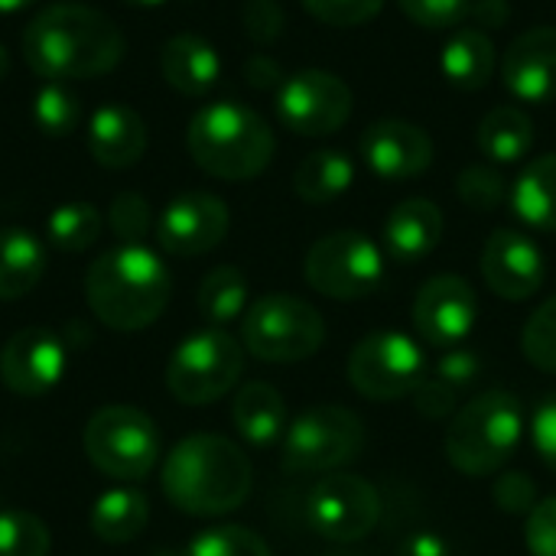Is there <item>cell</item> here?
I'll use <instances>...</instances> for the list:
<instances>
[{
    "label": "cell",
    "instance_id": "obj_1",
    "mask_svg": "<svg viewBox=\"0 0 556 556\" xmlns=\"http://www.w3.org/2000/svg\"><path fill=\"white\" fill-rule=\"evenodd\" d=\"M26 65L46 81L94 78L111 72L124 55L117 23L85 3H52L23 29Z\"/></svg>",
    "mask_w": 556,
    "mask_h": 556
},
{
    "label": "cell",
    "instance_id": "obj_2",
    "mask_svg": "<svg viewBox=\"0 0 556 556\" xmlns=\"http://www.w3.org/2000/svg\"><path fill=\"white\" fill-rule=\"evenodd\" d=\"M254 469L248 453L218 433L179 440L160 469L166 502L189 518H222L238 511L251 495Z\"/></svg>",
    "mask_w": 556,
    "mask_h": 556
},
{
    "label": "cell",
    "instance_id": "obj_3",
    "mask_svg": "<svg viewBox=\"0 0 556 556\" xmlns=\"http://www.w3.org/2000/svg\"><path fill=\"white\" fill-rule=\"evenodd\" d=\"M173 277L147 244H117L91 261L85 300L94 319L114 332H140L169 306Z\"/></svg>",
    "mask_w": 556,
    "mask_h": 556
},
{
    "label": "cell",
    "instance_id": "obj_4",
    "mask_svg": "<svg viewBox=\"0 0 556 556\" xmlns=\"http://www.w3.org/2000/svg\"><path fill=\"white\" fill-rule=\"evenodd\" d=\"M189 156L199 169L225 182H248L274 160L270 124L241 101L205 104L186 130Z\"/></svg>",
    "mask_w": 556,
    "mask_h": 556
},
{
    "label": "cell",
    "instance_id": "obj_5",
    "mask_svg": "<svg viewBox=\"0 0 556 556\" xmlns=\"http://www.w3.org/2000/svg\"><path fill=\"white\" fill-rule=\"evenodd\" d=\"M525 440V407L511 391H485L463 404L446 430V459L463 476H495Z\"/></svg>",
    "mask_w": 556,
    "mask_h": 556
},
{
    "label": "cell",
    "instance_id": "obj_6",
    "mask_svg": "<svg viewBox=\"0 0 556 556\" xmlns=\"http://www.w3.org/2000/svg\"><path fill=\"white\" fill-rule=\"evenodd\" d=\"M326 342L319 309L293 293H267L254 300L241 319V345L261 362L293 365L313 358Z\"/></svg>",
    "mask_w": 556,
    "mask_h": 556
},
{
    "label": "cell",
    "instance_id": "obj_7",
    "mask_svg": "<svg viewBox=\"0 0 556 556\" xmlns=\"http://www.w3.org/2000/svg\"><path fill=\"white\" fill-rule=\"evenodd\" d=\"M81 446L88 463L117 482H140L160 463L156 424L130 404H108L94 410L81 430Z\"/></svg>",
    "mask_w": 556,
    "mask_h": 556
},
{
    "label": "cell",
    "instance_id": "obj_8",
    "mask_svg": "<svg viewBox=\"0 0 556 556\" xmlns=\"http://www.w3.org/2000/svg\"><path fill=\"white\" fill-rule=\"evenodd\" d=\"M365 450V424L355 410L339 404H319L300 414L280 450V466L290 476H329L355 463Z\"/></svg>",
    "mask_w": 556,
    "mask_h": 556
},
{
    "label": "cell",
    "instance_id": "obj_9",
    "mask_svg": "<svg viewBox=\"0 0 556 556\" xmlns=\"http://www.w3.org/2000/svg\"><path fill=\"white\" fill-rule=\"evenodd\" d=\"M244 375V345L225 329L192 332L176 345L166 365V388L186 407L222 401Z\"/></svg>",
    "mask_w": 556,
    "mask_h": 556
},
{
    "label": "cell",
    "instance_id": "obj_10",
    "mask_svg": "<svg viewBox=\"0 0 556 556\" xmlns=\"http://www.w3.org/2000/svg\"><path fill=\"white\" fill-rule=\"evenodd\" d=\"M349 384L378 404L414 397V391L430 375L424 349L404 332H375L362 339L345 365Z\"/></svg>",
    "mask_w": 556,
    "mask_h": 556
},
{
    "label": "cell",
    "instance_id": "obj_11",
    "mask_svg": "<svg viewBox=\"0 0 556 556\" xmlns=\"http://www.w3.org/2000/svg\"><path fill=\"white\" fill-rule=\"evenodd\" d=\"M303 274L329 300H365L384 280V254L362 231H332L309 248Z\"/></svg>",
    "mask_w": 556,
    "mask_h": 556
},
{
    "label": "cell",
    "instance_id": "obj_12",
    "mask_svg": "<svg viewBox=\"0 0 556 556\" xmlns=\"http://www.w3.org/2000/svg\"><path fill=\"white\" fill-rule=\"evenodd\" d=\"M381 521V495L378 489L352 472H329L323 476L306 495V525L313 534L355 544L375 534Z\"/></svg>",
    "mask_w": 556,
    "mask_h": 556
},
{
    "label": "cell",
    "instance_id": "obj_13",
    "mask_svg": "<svg viewBox=\"0 0 556 556\" xmlns=\"http://www.w3.org/2000/svg\"><path fill=\"white\" fill-rule=\"evenodd\" d=\"M277 117L300 137L336 134L352 117V88L326 68L293 72L277 88Z\"/></svg>",
    "mask_w": 556,
    "mask_h": 556
},
{
    "label": "cell",
    "instance_id": "obj_14",
    "mask_svg": "<svg viewBox=\"0 0 556 556\" xmlns=\"http://www.w3.org/2000/svg\"><path fill=\"white\" fill-rule=\"evenodd\" d=\"M479 323V296L459 274L430 277L414 300V326L433 349H456Z\"/></svg>",
    "mask_w": 556,
    "mask_h": 556
},
{
    "label": "cell",
    "instance_id": "obj_15",
    "mask_svg": "<svg viewBox=\"0 0 556 556\" xmlns=\"http://www.w3.org/2000/svg\"><path fill=\"white\" fill-rule=\"evenodd\" d=\"M231 228L228 205L212 192H182L156 218V241L173 257L215 251Z\"/></svg>",
    "mask_w": 556,
    "mask_h": 556
},
{
    "label": "cell",
    "instance_id": "obj_16",
    "mask_svg": "<svg viewBox=\"0 0 556 556\" xmlns=\"http://www.w3.org/2000/svg\"><path fill=\"white\" fill-rule=\"evenodd\" d=\"M68 352L49 329H20L0 349V381L16 397H46L65 375Z\"/></svg>",
    "mask_w": 556,
    "mask_h": 556
},
{
    "label": "cell",
    "instance_id": "obj_17",
    "mask_svg": "<svg viewBox=\"0 0 556 556\" xmlns=\"http://www.w3.org/2000/svg\"><path fill=\"white\" fill-rule=\"evenodd\" d=\"M479 264L489 290L508 303L531 300L547 280V261L541 248L515 228H495L485 238Z\"/></svg>",
    "mask_w": 556,
    "mask_h": 556
},
{
    "label": "cell",
    "instance_id": "obj_18",
    "mask_svg": "<svg viewBox=\"0 0 556 556\" xmlns=\"http://www.w3.org/2000/svg\"><path fill=\"white\" fill-rule=\"evenodd\" d=\"M358 150H362L365 166L378 179H384V182L417 179L433 163V140H430V134L424 127H417L414 121H401V117L375 121L362 134Z\"/></svg>",
    "mask_w": 556,
    "mask_h": 556
},
{
    "label": "cell",
    "instance_id": "obj_19",
    "mask_svg": "<svg viewBox=\"0 0 556 556\" xmlns=\"http://www.w3.org/2000/svg\"><path fill=\"white\" fill-rule=\"evenodd\" d=\"M502 81L511 98L551 104L556 98V26L521 33L502 59Z\"/></svg>",
    "mask_w": 556,
    "mask_h": 556
},
{
    "label": "cell",
    "instance_id": "obj_20",
    "mask_svg": "<svg viewBox=\"0 0 556 556\" xmlns=\"http://www.w3.org/2000/svg\"><path fill=\"white\" fill-rule=\"evenodd\" d=\"M88 150L104 169H127L147 150V124L127 104H104L91 114Z\"/></svg>",
    "mask_w": 556,
    "mask_h": 556
},
{
    "label": "cell",
    "instance_id": "obj_21",
    "mask_svg": "<svg viewBox=\"0 0 556 556\" xmlns=\"http://www.w3.org/2000/svg\"><path fill=\"white\" fill-rule=\"evenodd\" d=\"M482 375V358L466 349H446L443 358L437 362V368L424 378V384L414 391V407L420 417L427 420H446L456 414L463 391H469Z\"/></svg>",
    "mask_w": 556,
    "mask_h": 556
},
{
    "label": "cell",
    "instance_id": "obj_22",
    "mask_svg": "<svg viewBox=\"0 0 556 556\" xmlns=\"http://www.w3.org/2000/svg\"><path fill=\"white\" fill-rule=\"evenodd\" d=\"M443 241V212L433 199H404L384 222V251L401 264H417Z\"/></svg>",
    "mask_w": 556,
    "mask_h": 556
},
{
    "label": "cell",
    "instance_id": "obj_23",
    "mask_svg": "<svg viewBox=\"0 0 556 556\" xmlns=\"http://www.w3.org/2000/svg\"><path fill=\"white\" fill-rule=\"evenodd\" d=\"M160 72L169 88H176L186 98H202L215 88L222 75V55L218 49L195 36V33H179L163 42L160 49Z\"/></svg>",
    "mask_w": 556,
    "mask_h": 556
},
{
    "label": "cell",
    "instance_id": "obj_24",
    "mask_svg": "<svg viewBox=\"0 0 556 556\" xmlns=\"http://www.w3.org/2000/svg\"><path fill=\"white\" fill-rule=\"evenodd\" d=\"M231 420L238 437L254 446V450H267L274 443L283 440L287 433V404L280 397V391L267 381H248L235 401H231Z\"/></svg>",
    "mask_w": 556,
    "mask_h": 556
},
{
    "label": "cell",
    "instance_id": "obj_25",
    "mask_svg": "<svg viewBox=\"0 0 556 556\" xmlns=\"http://www.w3.org/2000/svg\"><path fill=\"white\" fill-rule=\"evenodd\" d=\"M498 65L495 55V42L485 29L479 26H463L456 29L440 55V68L446 75V81L459 91H479L492 81Z\"/></svg>",
    "mask_w": 556,
    "mask_h": 556
},
{
    "label": "cell",
    "instance_id": "obj_26",
    "mask_svg": "<svg viewBox=\"0 0 556 556\" xmlns=\"http://www.w3.org/2000/svg\"><path fill=\"white\" fill-rule=\"evenodd\" d=\"M42 274L46 244L26 228H0V300H23L36 290Z\"/></svg>",
    "mask_w": 556,
    "mask_h": 556
},
{
    "label": "cell",
    "instance_id": "obj_27",
    "mask_svg": "<svg viewBox=\"0 0 556 556\" xmlns=\"http://www.w3.org/2000/svg\"><path fill=\"white\" fill-rule=\"evenodd\" d=\"M476 147L492 166H511L534 147V121L511 104L492 108L476 127Z\"/></svg>",
    "mask_w": 556,
    "mask_h": 556
},
{
    "label": "cell",
    "instance_id": "obj_28",
    "mask_svg": "<svg viewBox=\"0 0 556 556\" xmlns=\"http://www.w3.org/2000/svg\"><path fill=\"white\" fill-rule=\"evenodd\" d=\"M355 182V163L345 150L326 147L300 160L293 173V192L309 205H329L342 199Z\"/></svg>",
    "mask_w": 556,
    "mask_h": 556
},
{
    "label": "cell",
    "instance_id": "obj_29",
    "mask_svg": "<svg viewBox=\"0 0 556 556\" xmlns=\"http://www.w3.org/2000/svg\"><path fill=\"white\" fill-rule=\"evenodd\" d=\"M515 215L534 231H556V153L531 160L515 179L511 192Z\"/></svg>",
    "mask_w": 556,
    "mask_h": 556
},
{
    "label": "cell",
    "instance_id": "obj_30",
    "mask_svg": "<svg viewBox=\"0 0 556 556\" xmlns=\"http://www.w3.org/2000/svg\"><path fill=\"white\" fill-rule=\"evenodd\" d=\"M147 521H150V502L143 492H137L130 485H121V489L98 495L91 518H88L91 534L104 544H114V547L137 541L147 531Z\"/></svg>",
    "mask_w": 556,
    "mask_h": 556
},
{
    "label": "cell",
    "instance_id": "obj_31",
    "mask_svg": "<svg viewBox=\"0 0 556 556\" xmlns=\"http://www.w3.org/2000/svg\"><path fill=\"white\" fill-rule=\"evenodd\" d=\"M195 306L212 329H225L228 323H238L248 313V277L228 264L208 270L199 283Z\"/></svg>",
    "mask_w": 556,
    "mask_h": 556
},
{
    "label": "cell",
    "instance_id": "obj_32",
    "mask_svg": "<svg viewBox=\"0 0 556 556\" xmlns=\"http://www.w3.org/2000/svg\"><path fill=\"white\" fill-rule=\"evenodd\" d=\"M46 238L62 254H81L101 238V212L91 202H65L49 212Z\"/></svg>",
    "mask_w": 556,
    "mask_h": 556
},
{
    "label": "cell",
    "instance_id": "obj_33",
    "mask_svg": "<svg viewBox=\"0 0 556 556\" xmlns=\"http://www.w3.org/2000/svg\"><path fill=\"white\" fill-rule=\"evenodd\" d=\"M81 101L65 81H49L33 98V121L46 137H65L78 127Z\"/></svg>",
    "mask_w": 556,
    "mask_h": 556
},
{
    "label": "cell",
    "instance_id": "obj_34",
    "mask_svg": "<svg viewBox=\"0 0 556 556\" xmlns=\"http://www.w3.org/2000/svg\"><path fill=\"white\" fill-rule=\"evenodd\" d=\"M49 528L23 508L0 511V556H49Z\"/></svg>",
    "mask_w": 556,
    "mask_h": 556
},
{
    "label": "cell",
    "instance_id": "obj_35",
    "mask_svg": "<svg viewBox=\"0 0 556 556\" xmlns=\"http://www.w3.org/2000/svg\"><path fill=\"white\" fill-rule=\"evenodd\" d=\"M186 556H274L267 541L241 525H222L208 528L199 538H192Z\"/></svg>",
    "mask_w": 556,
    "mask_h": 556
},
{
    "label": "cell",
    "instance_id": "obj_36",
    "mask_svg": "<svg viewBox=\"0 0 556 556\" xmlns=\"http://www.w3.org/2000/svg\"><path fill=\"white\" fill-rule=\"evenodd\" d=\"M521 352L538 371L556 375V296L541 303L528 319L521 332Z\"/></svg>",
    "mask_w": 556,
    "mask_h": 556
},
{
    "label": "cell",
    "instance_id": "obj_37",
    "mask_svg": "<svg viewBox=\"0 0 556 556\" xmlns=\"http://www.w3.org/2000/svg\"><path fill=\"white\" fill-rule=\"evenodd\" d=\"M456 192H459L463 205H469L472 212H495L508 199V182L495 166L476 163L459 173Z\"/></svg>",
    "mask_w": 556,
    "mask_h": 556
},
{
    "label": "cell",
    "instance_id": "obj_38",
    "mask_svg": "<svg viewBox=\"0 0 556 556\" xmlns=\"http://www.w3.org/2000/svg\"><path fill=\"white\" fill-rule=\"evenodd\" d=\"M150 225H153V215L140 192H121L108 208V228L121 244H143Z\"/></svg>",
    "mask_w": 556,
    "mask_h": 556
},
{
    "label": "cell",
    "instance_id": "obj_39",
    "mask_svg": "<svg viewBox=\"0 0 556 556\" xmlns=\"http://www.w3.org/2000/svg\"><path fill=\"white\" fill-rule=\"evenodd\" d=\"M397 7L424 29H456L472 13V0H397Z\"/></svg>",
    "mask_w": 556,
    "mask_h": 556
},
{
    "label": "cell",
    "instance_id": "obj_40",
    "mask_svg": "<svg viewBox=\"0 0 556 556\" xmlns=\"http://www.w3.org/2000/svg\"><path fill=\"white\" fill-rule=\"evenodd\" d=\"M303 7L326 26H362L381 13L384 0H303Z\"/></svg>",
    "mask_w": 556,
    "mask_h": 556
},
{
    "label": "cell",
    "instance_id": "obj_41",
    "mask_svg": "<svg viewBox=\"0 0 556 556\" xmlns=\"http://www.w3.org/2000/svg\"><path fill=\"white\" fill-rule=\"evenodd\" d=\"M492 498L505 515H531L538 508V485L525 472H505L492 485Z\"/></svg>",
    "mask_w": 556,
    "mask_h": 556
},
{
    "label": "cell",
    "instance_id": "obj_42",
    "mask_svg": "<svg viewBox=\"0 0 556 556\" xmlns=\"http://www.w3.org/2000/svg\"><path fill=\"white\" fill-rule=\"evenodd\" d=\"M525 544L531 556H556V498L538 502V508L528 515Z\"/></svg>",
    "mask_w": 556,
    "mask_h": 556
},
{
    "label": "cell",
    "instance_id": "obj_43",
    "mask_svg": "<svg viewBox=\"0 0 556 556\" xmlns=\"http://www.w3.org/2000/svg\"><path fill=\"white\" fill-rule=\"evenodd\" d=\"M531 443H534L538 456L547 463V469L556 472V391L538 404V410L531 417Z\"/></svg>",
    "mask_w": 556,
    "mask_h": 556
},
{
    "label": "cell",
    "instance_id": "obj_44",
    "mask_svg": "<svg viewBox=\"0 0 556 556\" xmlns=\"http://www.w3.org/2000/svg\"><path fill=\"white\" fill-rule=\"evenodd\" d=\"M244 29L257 42H274L283 33V10L277 0H248L244 7Z\"/></svg>",
    "mask_w": 556,
    "mask_h": 556
},
{
    "label": "cell",
    "instance_id": "obj_45",
    "mask_svg": "<svg viewBox=\"0 0 556 556\" xmlns=\"http://www.w3.org/2000/svg\"><path fill=\"white\" fill-rule=\"evenodd\" d=\"M397 556H453V547L437 531H414L401 541Z\"/></svg>",
    "mask_w": 556,
    "mask_h": 556
},
{
    "label": "cell",
    "instance_id": "obj_46",
    "mask_svg": "<svg viewBox=\"0 0 556 556\" xmlns=\"http://www.w3.org/2000/svg\"><path fill=\"white\" fill-rule=\"evenodd\" d=\"M508 16H511L508 0H472L469 20H476L479 29H498V26L508 23Z\"/></svg>",
    "mask_w": 556,
    "mask_h": 556
},
{
    "label": "cell",
    "instance_id": "obj_47",
    "mask_svg": "<svg viewBox=\"0 0 556 556\" xmlns=\"http://www.w3.org/2000/svg\"><path fill=\"white\" fill-rule=\"evenodd\" d=\"M248 81H251L254 88H274V85H283V72H280V65H277L274 59L254 55V59L248 62Z\"/></svg>",
    "mask_w": 556,
    "mask_h": 556
},
{
    "label": "cell",
    "instance_id": "obj_48",
    "mask_svg": "<svg viewBox=\"0 0 556 556\" xmlns=\"http://www.w3.org/2000/svg\"><path fill=\"white\" fill-rule=\"evenodd\" d=\"M36 0H0V13H20L26 7H33Z\"/></svg>",
    "mask_w": 556,
    "mask_h": 556
},
{
    "label": "cell",
    "instance_id": "obj_49",
    "mask_svg": "<svg viewBox=\"0 0 556 556\" xmlns=\"http://www.w3.org/2000/svg\"><path fill=\"white\" fill-rule=\"evenodd\" d=\"M7 72H10V55H7V49L0 46V81L7 78Z\"/></svg>",
    "mask_w": 556,
    "mask_h": 556
},
{
    "label": "cell",
    "instance_id": "obj_50",
    "mask_svg": "<svg viewBox=\"0 0 556 556\" xmlns=\"http://www.w3.org/2000/svg\"><path fill=\"white\" fill-rule=\"evenodd\" d=\"M127 3H134V7H160L166 0H127Z\"/></svg>",
    "mask_w": 556,
    "mask_h": 556
},
{
    "label": "cell",
    "instance_id": "obj_51",
    "mask_svg": "<svg viewBox=\"0 0 556 556\" xmlns=\"http://www.w3.org/2000/svg\"><path fill=\"white\" fill-rule=\"evenodd\" d=\"M153 556H179V554H176V551H156ZM182 556H186V554H182Z\"/></svg>",
    "mask_w": 556,
    "mask_h": 556
}]
</instances>
